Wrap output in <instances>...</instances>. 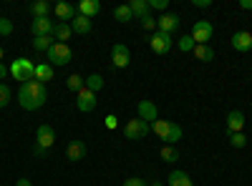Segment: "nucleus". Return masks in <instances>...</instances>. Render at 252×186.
I'll list each match as a JSON object with an SVG mask.
<instances>
[{
	"instance_id": "1",
	"label": "nucleus",
	"mask_w": 252,
	"mask_h": 186,
	"mask_svg": "<svg viewBox=\"0 0 252 186\" xmlns=\"http://www.w3.org/2000/svg\"><path fill=\"white\" fill-rule=\"evenodd\" d=\"M48 101V91H46V83L40 80H26L20 83V91H18V103L23 111H38L43 103Z\"/></svg>"
},
{
	"instance_id": "2",
	"label": "nucleus",
	"mask_w": 252,
	"mask_h": 186,
	"mask_svg": "<svg viewBox=\"0 0 252 186\" xmlns=\"http://www.w3.org/2000/svg\"><path fill=\"white\" fill-rule=\"evenodd\" d=\"M152 131H154L161 141H166V146H174L177 141H182V126H179V123H174V121H161V118H157V121L152 123Z\"/></svg>"
},
{
	"instance_id": "3",
	"label": "nucleus",
	"mask_w": 252,
	"mask_h": 186,
	"mask_svg": "<svg viewBox=\"0 0 252 186\" xmlns=\"http://www.w3.org/2000/svg\"><path fill=\"white\" fill-rule=\"evenodd\" d=\"M10 76L15 80H20V83H26V80H33L35 76V63L31 58H15L10 63Z\"/></svg>"
},
{
	"instance_id": "4",
	"label": "nucleus",
	"mask_w": 252,
	"mask_h": 186,
	"mask_svg": "<svg viewBox=\"0 0 252 186\" xmlns=\"http://www.w3.org/2000/svg\"><path fill=\"white\" fill-rule=\"evenodd\" d=\"M48 63L56 68V66H68L71 60H73V51L68 48V43H53L48 48Z\"/></svg>"
},
{
	"instance_id": "5",
	"label": "nucleus",
	"mask_w": 252,
	"mask_h": 186,
	"mask_svg": "<svg viewBox=\"0 0 252 186\" xmlns=\"http://www.w3.org/2000/svg\"><path fill=\"white\" fill-rule=\"evenodd\" d=\"M149 131H152V126L146 121H141V118H131V121H126V126H124V136L131 138V141L146 138V133H149Z\"/></svg>"
},
{
	"instance_id": "6",
	"label": "nucleus",
	"mask_w": 252,
	"mask_h": 186,
	"mask_svg": "<svg viewBox=\"0 0 252 186\" xmlns=\"http://www.w3.org/2000/svg\"><path fill=\"white\" fill-rule=\"evenodd\" d=\"M189 35L194 38L197 46H207V40H212V35H215V28H212L209 20H197V23L192 26V33H189Z\"/></svg>"
},
{
	"instance_id": "7",
	"label": "nucleus",
	"mask_w": 252,
	"mask_h": 186,
	"mask_svg": "<svg viewBox=\"0 0 252 186\" xmlns=\"http://www.w3.org/2000/svg\"><path fill=\"white\" fill-rule=\"evenodd\" d=\"M96 106H98V98H96V93H94V91H89L86 86H83V88L76 93V108H78L81 113H91Z\"/></svg>"
},
{
	"instance_id": "8",
	"label": "nucleus",
	"mask_w": 252,
	"mask_h": 186,
	"mask_svg": "<svg viewBox=\"0 0 252 186\" xmlns=\"http://www.w3.org/2000/svg\"><path fill=\"white\" fill-rule=\"evenodd\" d=\"M53 30H56V23L51 18H33L31 23L33 38H53Z\"/></svg>"
},
{
	"instance_id": "9",
	"label": "nucleus",
	"mask_w": 252,
	"mask_h": 186,
	"mask_svg": "<svg viewBox=\"0 0 252 186\" xmlns=\"http://www.w3.org/2000/svg\"><path fill=\"white\" fill-rule=\"evenodd\" d=\"M149 46H152V51L157 53V55H166L172 51V46H174V40H172V35H166V33H154L152 38H149Z\"/></svg>"
},
{
	"instance_id": "10",
	"label": "nucleus",
	"mask_w": 252,
	"mask_h": 186,
	"mask_svg": "<svg viewBox=\"0 0 252 186\" xmlns=\"http://www.w3.org/2000/svg\"><path fill=\"white\" fill-rule=\"evenodd\" d=\"M111 63H114V68H129L131 53H129V48H126L124 43H114L111 46Z\"/></svg>"
},
{
	"instance_id": "11",
	"label": "nucleus",
	"mask_w": 252,
	"mask_h": 186,
	"mask_svg": "<svg viewBox=\"0 0 252 186\" xmlns=\"http://www.w3.org/2000/svg\"><path fill=\"white\" fill-rule=\"evenodd\" d=\"M179 15L177 13H161L159 18H157V30L159 33H166V35H172L177 28H179Z\"/></svg>"
},
{
	"instance_id": "12",
	"label": "nucleus",
	"mask_w": 252,
	"mask_h": 186,
	"mask_svg": "<svg viewBox=\"0 0 252 186\" xmlns=\"http://www.w3.org/2000/svg\"><path fill=\"white\" fill-rule=\"evenodd\" d=\"M35 143L40 149H51L53 143H56V131H53V126H48V123H40L38 126V131H35Z\"/></svg>"
},
{
	"instance_id": "13",
	"label": "nucleus",
	"mask_w": 252,
	"mask_h": 186,
	"mask_svg": "<svg viewBox=\"0 0 252 186\" xmlns=\"http://www.w3.org/2000/svg\"><path fill=\"white\" fill-rule=\"evenodd\" d=\"M136 118H141V121H146L152 126V123L159 118V111H157V103L154 101H139V106H136Z\"/></svg>"
},
{
	"instance_id": "14",
	"label": "nucleus",
	"mask_w": 252,
	"mask_h": 186,
	"mask_svg": "<svg viewBox=\"0 0 252 186\" xmlns=\"http://www.w3.org/2000/svg\"><path fill=\"white\" fill-rule=\"evenodd\" d=\"M232 48L235 51H240V53H250L252 51V33H247V30H237L235 35H232Z\"/></svg>"
},
{
	"instance_id": "15",
	"label": "nucleus",
	"mask_w": 252,
	"mask_h": 186,
	"mask_svg": "<svg viewBox=\"0 0 252 186\" xmlns=\"http://www.w3.org/2000/svg\"><path fill=\"white\" fill-rule=\"evenodd\" d=\"M245 129V113L242 111H229L227 113V136L229 133H242Z\"/></svg>"
},
{
	"instance_id": "16",
	"label": "nucleus",
	"mask_w": 252,
	"mask_h": 186,
	"mask_svg": "<svg viewBox=\"0 0 252 186\" xmlns=\"http://www.w3.org/2000/svg\"><path fill=\"white\" fill-rule=\"evenodd\" d=\"M66 156H68V161L86 159V141H71L66 146Z\"/></svg>"
},
{
	"instance_id": "17",
	"label": "nucleus",
	"mask_w": 252,
	"mask_h": 186,
	"mask_svg": "<svg viewBox=\"0 0 252 186\" xmlns=\"http://www.w3.org/2000/svg\"><path fill=\"white\" fill-rule=\"evenodd\" d=\"M98 13H101V3H98V0H81V3H78V15H83V18H94Z\"/></svg>"
},
{
	"instance_id": "18",
	"label": "nucleus",
	"mask_w": 252,
	"mask_h": 186,
	"mask_svg": "<svg viewBox=\"0 0 252 186\" xmlns=\"http://www.w3.org/2000/svg\"><path fill=\"white\" fill-rule=\"evenodd\" d=\"M56 15H58V20L61 23H71V20L76 18V8L71 5V3H56Z\"/></svg>"
},
{
	"instance_id": "19",
	"label": "nucleus",
	"mask_w": 252,
	"mask_h": 186,
	"mask_svg": "<svg viewBox=\"0 0 252 186\" xmlns=\"http://www.w3.org/2000/svg\"><path fill=\"white\" fill-rule=\"evenodd\" d=\"M91 18H83V15H76L73 20H71V30L76 33V35H86V33H91Z\"/></svg>"
},
{
	"instance_id": "20",
	"label": "nucleus",
	"mask_w": 252,
	"mask_h": 186,
	"mask_svg": "<svg viewBox=\"0 0 252 186\" xmlns=\"http://www.w3.org/2000/svg\"><path fill=\"white\" fill-rule=\"evenodd\" d=\"M53 76H56V71H53V66L51 63H35V80H40V83H48V80H53Z\"/></svg>"
},
{
	"instance_id": "21",
	"label": "nucleus",
	"mask_w": 252,
	"mask_h": 186,
	"mask_svg": "<svg viewBox=\"0 0 252 186\" xmlns=\"http://www.w3.org/2000/svg\"><path fill=\"white\" fill-rule=\"evenodd\" d=\"M166 184L169 186H194V181L189 179L187 171H172L169 176H166Z\"/></svg>"
},
{
	"instance_id": "22",
	"label": "nucleus",
	"mask_w": 252,
	"mask_h": 186,
	"mask_svg": "<svg viewBox=\"0 0 252 186\" xmlns=\"http://www.w3.org/2000/svg\"><path fill=\"white\" fill-rule=\"evenodd\" d=\"M129 8H131V15L136 18V20H141L144 15H149V0H131L129 3Z\"/></svg>"
},
{
	"instance_id": "23",
	"label": "nucleus",
	"mask_w": 252,
	"mask_h": 186,
	"mask_svg": "<svg viewBox=\"0 0 252 186\" xmlns=\"http://www.w3.org/2000/svg\"><path fill=\"white\" fill-rule=\"evenodd\" d=\"M73 35V30H71V23H56V30H53V38H56V43H66V40Z\"/></svg>"
},
{
	"instance_id": "24",
	"label": "nucleus",
	"mask_w": 252,
	"mask_h": 186,
	"mask_svg": "<svg viewBox=\"0 0 252 186\" xmlns=\"http://www.w3.org/2000/svg\"><path fill=\"white\" fill-rule=\"evenodd\" d=\"M31 15L33 18H48V13H51V3L48 0H35V3H31Z\"/></svg>"
},
{
	"instance_id": "25",
	"label": "nucleus",
	"mask_w": 252,
	"mask_h": 186,
	"mask_svg": "<svg viewBox=\"0 0 252 186\" xmlns=\"http://www.w3.org/2000/svg\"><path fill=\"white\" fill-rule=\"evenodd\" d=\"M86 86L89 91H94V93H98L101 88H103V76H98V73H91V76H86Z\"/></svg>"
},
{
	"instance_id": "26",
	"label": "nucleus",
	"mask_w": 252,
	"mask_h": 186,
	"mask_svg": "<svg viewBox=\"0 0 252 186\" xmlns=\"http://www.w3.org/2000/svg\"><path fill=\"white\" fill-rule=\"evenodd\" d=\"M192 53H194V58H197V60H204V63H209V60H215V51L209 48V46H197Z\"/></svg>"
},
{
	"instance_id": "27",
	"label": "nucleus",
	"mask_w": 252,
	"mask_h": 186,
	"mask_svg": "<svg viewBox=\"0 0 252 186\" xmlns=\"http://www.w3.org/2000/svg\"><path fill=\"white\" fill-rule=\"evenodd\" d=\"M83 83H86V78H81L78 73H71V76L66 78V88L73 91V93H78V91L83 88Z\"/></svg>"
},
{
	"instance_id": "28",
	"label": "nucleus",
	"mask_w": 252,
	"mask_h": 186,
	"mask_svg": "<svg viewBox=\"0 0 252 186\" xmlns=\"http://www.w3.org/2000/svg\"><path fill=\"white\" fill-rule=\"evenodd\" d=\"M177 48H179L182 53H192V51L197 48V43H194L192 35H182V38L177 40Z\"/></svg>"
},
{
	"instance_id": "29",
	"label": "nucleus",
	"mask_w": 252,
	"mask_h": 186,
	"mask_svg": "<svg viewBox=\"0 0 252 186\" xmlns=\"http://www.w3.org/2000/svg\"><path fill=\"white\" fill-rule=\"evenodd\" d=\"M114 18L119 20V23H129L134 15H131V8L129 5H119V8H114Z\"/></svg>"
},
{
	"instance_id": "30",
	"label": "nucleus",
	"mask_w": 252,
	"mask_h": 186,
	"mask_svg": "<svg viewBox=\"0 0 252 186\" xmlns=\"http://www.w3.org/2000/svg\"><path fill=\"white\" fill-rule=\"evenodd\" d=\"M53 43H56L53 38H33V48H35L38 53H43V51L48 53V48H51Z\"/></svg>"
},
{
	"instance_id": "31",
	"label": "nucleus",
	"mask_w": 252,
	"mask_h": 186,
	"mask_svg": "<svg viewBox=\"0 0 252 186\" xmlns=\"http://www.w3.org/2000/svg\"><path fill=\"white\" fill-rule=\"evenodd\" d=\"M159 154H161V159H164L166 163H174V161H179V151H177L174 146H164Z\"/></svg>"
},
{
	"instance_id": "32",
	"label": "nucleus",
	"mask_w": 252,
	"mask_h": 186,
	"mask_svg": "<svg viewBox=\"0 0 252 186\" xmlns=\"http://www.w3.org/2000/svg\"><path fill=\"white\" fill-rule=\"evenodd\" d=\"M229 143H232L235 149H245L247 146V136L245 133H229Z\"/></svg>"
},
{
	"instance_id": "33",
	"label": "nucleus",
	"mask_w": 252,
	"mask_h": 186,
	"mask_svg": "<svg viewBox=\"0 0 252 186\" xmlns=\"http://www.w3.org/2000/svg\"><path fill=\"white\" fill-rule=\"evenodd\" d=\"M10 103V88L5 83H0V108H5Z\"/></svg>"
},
{
	"instance_id": "34",
	"label": "nucleus",
	"mask_w": 252,
	"mask_h": 186,
	"mask_svg": "<svg viewBox=\"0 0 252 186\" xmlns=\"http://www.w3.org/2000/svg\"><path fill=\"white\" fill-rule=\"evenodd\" d=\"M13 33V20L0 18V35H10Z\"/></svg>"
},
{
	"instance_id": "35",
	"label": "nucleus",
	"mask_w": 252,
	"mask_h": 186,
	"mask_svg": "<svg viewBox=\"0 0 252 186\" xmlns=\"http://www.w3.org/2000/svg\"><path fill=\"white\" fill-rule=\"evenodd\" d=\"M141 26H144L146 30H154V33H157V18H152V15H144V18H141Z\"/></svg>"
},
{
	"instance_id": "36",
	"label": "nucleus",
	"mask_w": 252,
	"mask_h": 186,
	"mask_svg": "<svg viewBox=\"0 0 252 186\" xmlns=\"http://www.w3.org/2000/svg\"><path fill=\"white\" fill-rule=\"evenodd\" d=\"M166 5H169V0H149V8H154V10H164L166 13Z\"/></svg>"
},
{
	"instance_id": "37",
	"label": "nucleus",
	"mask_w": 252,
	"mask_h": 186,
	"mask_svg": "<svg viewBox=\"0 0 252 186\" xmlns=\"http://www.w3.org/2000/svg\"><path fill=\"white\" fill-rule=\"evenodd\" d=\"M124 186H146V181L139 179V176H131V179H126V181H124Z\"/></svg>"
},
{
	"instance_id": "38",
	"label": "nucleus",
	"mask_w": 252,
	"mask_h": 186,
	"mask_svg": "<svg viewBox=\"0 0 252 186\" xmlns=\"http://www.w3.org/2000/svg\"><path fill=\"white\" fill-rule=\"evenodd\" d=\"M10 76V66H5V63H0V80H5Z\"/></svg>"
},
{
	"instance_id": "39",
	"label": "nucleus",
	"mask_w": 252,
	"mask_h": 186,
	"mask_svg": "<svg viewBox=\"0 0 252 186\" xmlns=\"http://www.w3.org/2000/svg\"><path fill=\"white\" fill-rule=\"evenodd\" d=\"M106 126H109V129H116V126H119L116 116H106Z\"/></svg>"
},
{
	"instance_id": "40",
	"label": "nucleus",
	"mask_w": 252,
	"mask_h": 186,
	"mask_svg": "<svg viewBox=\"0 0 252 186\" xmlns=\"http://www.w3.org/2000/svg\"><path fill=\"white\" fill-rule=\"evenodd\" d=\"M194 5L197 8H209V5H212V0H194Z\"/></svg>"
},
{
	"instance_id": "41",
	"label": "nucleus",
	"mask_w": 252,
	"mask_h": 186,
	"mask_svg": "<svg viewBox=\"0 0 252 186\" xmlns=\"http://www.w3.org/2000/svg\"><path fill=\"white\" fill-rule=\"evenodd\" d=\"M240 8L242 10H252V0H240Z\"/></svg>"
},
{
	"instance_id": "42",
	"label": "nucleus",
	"mask_w": 252,
	"mask_h": 186,
	"mask_svg": "<svg viewBox=\"0 0 252 186\" xmlns=\"http://www.w3.org/2000/svg\"><path fill=\"white\" fill-rule=\"evenodd\" d=\"M15 186H33V181H31V179H18Z\"/></svg>"
},
{
	"instance_id": "43",
	"label": "nucleus",
	"mask_w": 252,
	"mask_h": 186,
	"mask_svg": "<svg viewBox=\"0 0 252 186\" xmlns=\"http://www.w3.org/2000/svg\"><path fill=\"white\" fill-rule=\"evenodd\" d=\"M33 154H35V156H40V159H43V156H46L48 151H46V149H40V146H35V149H33Z\"/></svg>"
},
{
	"instance_id": "44",
	"label": "nucleus",
	"mask_w": 252,
	"mask_h": 186,
	"mask_svg": "<svg viewBox=\"0 0 252 186\" xmlns=\"http://www.w3.org/2000/svg\"><path fill=\"white\" fill-rule=\"evenodd\" d=\"M146 186H164V184H161V181H157V179H154V181H149V184H146Z\"/></svg>"
},
{
	"instance_id": "45",
	"label": "nucleus",
	"mask_w": 252,
	"mask_h": 186,
	"mask_svg": "<svg viewBox=\"0 0 252 186\" xmlns=\"http://www.w3.org/2000/svg\"><path fill=\"white\" fill-rule=\"evenodd\" d=\"M3 55H5V51H3V48H0V63H3Z\"/></svg>"
},
{
	"instance_id": "46",
	"label": "nucleus",
	"mask_w": 252,
	"mask_h": 186,
	"mask_svg": "<svg viewBox=\"0 0 252 186\" xmlns=\"http://www.w3.org/2000/svg\"><path fill=\"white\" fill-rule=\"evenodd\" d=\"M250 55H252V51H250Z\"/></svg>"
},
{
	"instance_id": "47",
	"label": "nucleus",
	"mask_w": 252,
	"mask_h": 186,
	"mask_svg": "<svg viewBox=\"0 0 252 186\" xmlns=\"http://www.w3.org/2000/svg\"><path fill=\"white\" fill-rule=\"evenodd\" d=\"M0 18H3V15H0Z\"/></svg>"
}]
</instances>
